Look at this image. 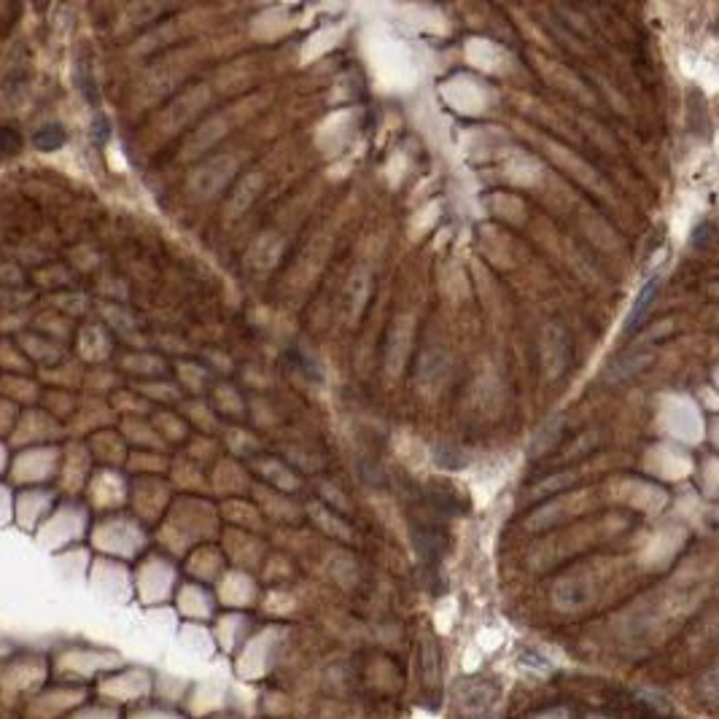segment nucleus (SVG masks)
I'll use <instances>...</instances> for the list:
<instances>
[{
	"label": "nucleus",
	"instance_id": "1",
	"mask_svg": "<svg viewBox=\"0 0 719 719\" xmlns=\"http://www.w3.org/2000/svg\"><path fill=\"white\" fill-rule=\"evenodd\" d=\"M657 277H652V280H647V285L641 289V294L636 297V302H633V310L628 313V321H625V335H631V332H636L639 326H641V321L647 318V313H649V308H652V302H655V297H657Z\"/></svg>",
	"mask_w": 719,
	"mask_h": 719
}]
</instances>
